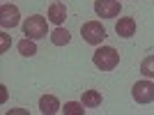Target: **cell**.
I'll return each mask as SVG.
<instances>
[{"mask_svg": "<svg viewBox=\"0 0 154 115\" xmlns=\"http://www.w3.org/2000/svg\"><path fill=\"white\" fill-rule=\"evenodd\" d=\"M92 62H94L97 69L101 71H113L120 64V53L113 48V46H101L92 53Z\"/></svg>", "mask_w": 154, "mask_h": 115, "instance_id": "1", "label": "cell"}, {"mask_svg": "<svg viewBox=\"0 0 154 115\" xmlns=\"http://www.w3.org/2000/svg\"><path fill=\"white\" fill-rule=\"evenodd\" d=\"M19 23H21L19 7L9 5V2H2V7H0V26H2V30H12Z\"/></svg>", "mask_w": 154, "mask_h": 115, "instance_id": "5", "label": "cell"}, {"mask_svg": "<svg viewBox=\"0 0 154 115\" xmlns=\"http://www.w3.org/2000/svg\"><path fill=\"white\" fill-rule=\"evenodd\" d=\"M81 35H83V42H88V44L92 46H99L106 39V28L99 23V21H88V23H83V28H81Z\"/></svg>", "mask_w": 154, "mask_h": 115, "instance_id": "3", "label": "cell"}, {"mask_svg": "<svg viewBox=\"0 0 154 115\" xmlns=\"http://www.w3.org/2000/svg\"><path fill=\"white\" fill-rule=\"evenodd\" d=\"M140 74L145 78H154V55H147L140 62Z\"/></svg>", "mask_w": 154, "mask_h": 115, "instance_id": "14", "label": "cell"}, {"mask_svg": "<svg viewBox=\"0 0 154 115\" xmlns=\"http://www.w3.org/2000/svg\"><path fill=\"white\" fill-rule=\"evenodd\" d=\"M64 115H85V104L81 101H67L64 104V108H62Z\"/></svg>", "mask_w": 154, "mask_h": 115, "instance_id": "13", "label": "cell"}, {"mask_svg": "<svg viewBox=\"0 0 154 115\" xmlns=\"http://www.w3.org/2000/svg\"><path fill=\"white\" fill-rule=\"evenodd\" d=\"M0 39H2V42H0V53H5L7 48H9V44H12V39H9V35H7V32H2V35H0Z\"/></svg>", "mask_w": 154, "mask_h": 115, "instance_id": "15", "label": "cell"}, {"mask_svg": "<svg viewBox=\"0 0 154 115\" xmlns=\"http://www.w3.org/2000/svg\"><path fill=\"white\" fill-rule=\"evenodd\" d=\"M131 97H134V101H138V104H152L154 101V83L149 81V78L134 83Z\"/></svg>", "mask_w": 154, "mask_h": 115, "instance_id": "4", "label": "cell"}, {"mask_svg": "<svg viewBox=\"0 0 154 115\" xmlns=\"http://www.w3.org/2000/svg\"><path fill=\"white\" fill-rule=\"evenodd\" d=\"M23 35H26L28 39H42L48 35V23H46L44 16H39V14H35V16H28L26 23H23Z\"/></svg>", "mask_w": 154, "mask_h": 115, "instance_id": "2", "label": "cell"}, {"mask_svg": "<svg viewBox=\"0 0 154 115\" xmlns=\"http://www.w3.org/2000/svg\"><path fill=\"white\" fill-rule=\"evenodd\" d=\"M46 19L51 21V23H55V26H62L64 19H67V7H64V2L53 0L51 7H48V16H46Z\"/></svg>", "mask_w": 154, "mask_h": 115, "instance_id": "8", "label": "cell"}, {"mask_svg": "<svg viewBox=\"0 0 154 115\" xmlns=\"http://www.w3.org/2000/svg\"><path fill=\"white\" fill-rule=\"evenodd\" d=\"M60 108H62V106H60V101L53 95H44L42 99H39V110H42L44 115H53V113H58Z\"/></svg>", "mask_w": 154, "mask_h": 115, "instance_id": "9", "label": "cell"}, {"mask_svg": "<svg viewBox=\"0 0 154 115\" xmlns=\"http://www.w3.org/2000/svg\"><path fill=\"white\" fill-rule=\"evenodd\" d=\"M94 14L101 19H115L120 14V0H94Z\"/></svg>", "mask_w": 154, "mask_h": 115, "instance_id": "6", "label": "cell"}, {"mask_svg": "<svg viewBox=\"0 0 154 115\" xmlns=\"http://www.w3.org/2000/svg\"><path fill=\"white\" fill-rule=\"evenodd\" d=\"M19 53L23 58H32L35 53H37V46H35V39H21L19 42Z\"/></svg>", "mask_w": 154, "mask_h": 115, "instance_id": "12", "label": "cell"}, {"mask_svg": "<svg viewBox=\"0 0 154 115\" xmlns=\"http://www.w3.org/2000/svg\"><path fill=\"white\" fill-rule=\"evenodd\" d=\"M2 2H7V0H2Z\"/></svg>", "mask_w": 154, "mask_h": 115, "instance_id": "16", "label": "cell"}, {"mask_svg": "<svg viewBox=\"0 0 154 115\" xmlns=\"http://www.w3.org/2000/svg\"><path fill=\"white\" fill-rule=\"evenodd\" d=\"M69 39H71L69 30H67V28H62V26H58L55 30L51 32V42H53L55 46H67V44H69Z\"/></svg>", "mask_w": 154, "mask_h": 115, "instance_id": "11", "label": "cell"}, {"mask_svg": "<svg viewBox=\"0 0 154 115\" xmlns=\"http://www.w3.org/2000/svg\"><path fill=\"white\" fill-rule=\"evenodd\" d=\"M81 101L85 104V108H97V106H101L103 97H101V92H99V90H85Z\"/></svg>", "mask_w": 154, "mask_h": 115, "instance_id": "10", "label": "cell"}, {"mask_svg": "<svg viewBox=\"0 0 154 115\" xmlns=\"http://www.w3.org/2000/svg\"><path fill=\"white\" fill-rule=\"evenodd\" d=\"M115 32H117V37H134L136 35V19H131V16H120V21L115 23Z\"/></svg>", "mask_w": 154, "mask_h": 115, "instance_id": "7", "label": "cell"}]
</instances>
